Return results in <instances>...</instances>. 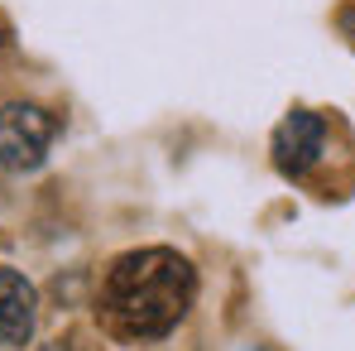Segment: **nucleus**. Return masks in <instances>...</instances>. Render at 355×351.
Wrapping results in <instances>:
<instances>
[{
  "label": "nucleus",
  "instance_id": "obj_3",
  "mask_svg": "<svg viewBox=\"0 0 355 351\" xmlns=\"http://www.w3.org/2000/svg\"><path fill=\"white\" fill-rule=\"evenodd\" d=\"M322 149H327V120L312 111H293L274 130V164L288 178H302L322 159Z\"/></svg>",
  "mask_w": 355,
  "mask_h": 351
},
{
  "label": "nucleus",
  "instance_id": "obj_5",
  "mask_svg": "<svg viewBox=\"0 0 355 351\" xmlns=\"http://www.w3.org/2000/svg\"><path fill=\"white\" fill-rule=\"evenodd\" d=\"M341 29H346V34L355 39V10H346V15H341Z\"/></svg>",
  "mask_w": 355,
  "mask_h": 351
},
{
  "label": "nucleus",
  "instance_id": "obj_1",
  "mask_svg": "<svg viewBox=\"0 0 355 351\" xmlns=\"http://www.w3.org/2000/svg\"><path fill=\"white\" fill-rule=\"evenodd\" d=\"M197 298L192 265L168 245L120 255L106 275V313L125 337H168Z\"/></svg>",
  "mask_w": 355,
  "mask_h": 351
},
{
  "label": "nucleus",
  "instance_id": "obj_6",
  "mask_svg": "<svg viewBox=\"0 0 355 351\" xmlns=\"http://www.w3.org/2000/svg\"><path fill=\"white\" fill-rule=\"evenodd\" d=\"M5 44H10V39H5V29H0V54H5Z\"/></svg>",
  "mask_w": 355,
  "mask_h": 351
},
{
  "label": "nucleus",
  "instance_id": "obj_4",
  "mask_svg": "<svg viewBox=\"0 0 355 351\" xmlns=\"http://www.w3.org/2000/svg\"><path fill=\"white\" fill-rule=\"evenodd\" d=\"M34 318H39V293L19 270L0 265V342L5 347H24L34 337Z\"/></svg>",
  "mask_w": 355,
  "mask_h": 351
},
{
  "label": "nucleus",
  "instance_id": "obj_2",
  "mask_svg": "<svg viewBox=\"0 0 355 351\" xmlns=\"http://www.w3.org/2000/svg\"><path fill=\"white\" fill-rule=\"evenodd\" d=\"M58 135V116L34 101H5L0 106V169H39L49 145Z\"/></svg>",
  "mask_w": 355,
  "mask_h": 351
}]
</instances>
